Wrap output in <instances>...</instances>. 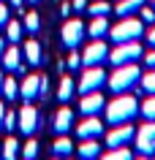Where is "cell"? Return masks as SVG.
Instances as JSON below:
<instances>
[{"instance_id": "obj_32", "label": "cell", "mask_w": 155, "mask_h": 160, "mask_svg": "<svg viewBox=\"0 0 155 160\" xmlns=\"http://www.w3.org/2000/svg\"><path fill=\"white\" fill-rule=\"evenodd\" d=\"M142 22L144 25H152L155 22V8L152 6H142Z\"/></svg>"}, {"instance_id": "obj_39", "label": "cell", "mask_w": 155, "mask_h": 160, "mask_svg": "<svg viewBox=\"0 0 155 160\" xmlns=\"http://www.w3.org/2000/svg\"><path fill=\"white\" fill-rule=\"evenodd\" d=\"M8 3L14 6V8H19V11H22V3H25V0H8Z\"/></svg>"}, {"instance_id": "obj_24", "label": "cell", "mask_w": 155, "mask_h": 160, "mask_svg": "<svg viewBox=\"0 0 155 160\" xmlns=\"http://www.w3.org/2000/svg\"><path fill=\"white\" fill-rule=\"evenodd\" d=\"M139 114L144 119H155V95H147L144 101L139 103Z\"/></svg>"}, {"instance_id": "obj_5", "label": "cell", "mask_w": 155, "mask_h": 160, "mask_svg": "<svg viewBox=\"0 0 155 160\" xmlns=\"http://www.w3.org/2000/svg\"><path fill=\"white\" fill-rule=\"evenodd\" d=\"M106 79H109V76H106V71H103L101 65H85L76 90H79L82 95H85V92H98V90L106 84Z\"/></svg>"}, {"instance_id": "obj_1", "label": "cell", "mask_w": 155, "mask_h": 160, "mask_svg": "<svg viewBox=\"0 0 155 160\" xmlns=\"http://www.w3.org/2000/svg\"><path fill=\"white\" fill-rule=\"evenodd\" d=\"M139 114V101L133 95H125L120 92L117 98L106 103V109H103V117L109 125H122V122H131V119Z\"/></svg>"}, {"instance_id": "obj_11", "label": "cell", "mask_w": 155, "mask_h": 160, "mask_svg": "<svg viewBox=\"0 0 155 160\" xmlns=\"http://www.w3.org/2000/svg\"><path fill=\"white\" fill-rule=\"evenodd\" d=\"M63 43L68 46V49H76L82 38H85V25L79 22V19H65V25H63Z\"/></svg>"}, {"instance_id": "obj_6", "label": "cell", "mask_w": 155, "mask_h": 160, "mask_svg": "<svg viewBox=\"0 0 155 160\" xmlns=\"http://www.w3.org/2000/svg\"><path fill=\"white\" fill-rule=\"evenodd\" d=\"M144 57V49L139 46V41H122L109 52V60L114 65H125V62H136Z\"/></svg>"}, {"instance_id": "obj_38", "label": "cell", "mask_w": 155, "mask_h": 160, "mask_svg": "<svg viewBox=\"0 0 155 160\" xmlns=\"http://www.w3.org/2000/svg\"><path fill=\"white\" fill-rule=\"evenodd\" d=\"M147 41L155 46V22H152V27H150V33H147Z\"/></svg>"}, {"instance_id": "obj_34", "label": "cell", "mask_w": 155, "mask_h": 160, "mask_svg": "<svg viewBox=\"0 0 155 160\" xmlns=\"http://www.w3.org/2000/svg\"><path fill=\"white\" fill-rule=\"evenodd\" d=\"M11 19V14H8V6L0 0V27H6V22Z\"/></svg>"}, {"instance_id": "obj_10", "label": "cell", "mask_w": 155, "mask_h": 160, "mask_svg": "<svg viewBox=\"0 0 155 160\" xmlns=\"http://www.w3.org/2000/svg\"><path fill=\"white\" fill-rule=\"evenodd\" d=\"M109 57V46L101 38H93V43H87V49L82 52V65H101Z\"/></svg>"}, {"instance_id": "obj_31", "label": "cell", "mask_w": 155, "mask_h": 160, "mask_svg": "<svg viewBox=\"0 0 155 160\" xmlns=\"http://www.w3.org/2000/svg\"><path fill=\"white\" fill-rule=\"evenodd\" d=\"M3 128H6V130H14V128H17V111H8V109H6V117H3Z\"/></svg>"}, {"instance_id": "obj_4", "label": "cell", "mask_w": 155, "mask_h": 160, "mask_svg": "<svg viewBox=\"0 0 155 160\" xmlns=\"http://www.w3.org/2000/svg\"><path fill=\"white\" fill-rule=\"evenodd\" d=\"M133 144H136V155L139 158H152L155 155V119H147L144 125L136 130Z\"/></svg>"}, {"instance_id": "obj_2", "label": "cell", "mask_w": 155, "mask_h": 160, "mask_svg": "<svg viewBox=\"0 0 155 160\" xmlns=\"http://www.w3.org/2000/svg\"><path fill=\"white\" fill-rule=\"evenodd\" d=\"M139 79H142V71H139L136 62H125V65H117V71H112V76L106 79L109 82V90L112 92H131L133 87L139 84Z\"/></svg>"}, {"instance_id": "obj_29", "label": "cell", "mask_w": 155, "mask_h": 160, "mask_svg": "<svg viewBox=\"0 0 155 160\" xmlns=\"http://www.w3.org/2000/svg\"><path fill=\"white\" fill-rule=\"evenodd\" d=\"M25 30H27V33H38V30H41V19H38L35 11L25 14Z\"/></svg>"}, {"instance_id": "obj_22", "label": "cell", "mask_w": 155, "mask_h": 160, "mask_svg": "<svg viewBox=\"0 0 155 160\" xmlns=\"http://www.w3.org/2000/svg\"><path fill=\"white\" fill-rule=\"evenodd\" d=\"M0 92H3V98H6V101H17L19 98V82L17 79H3V90H0Z\"/></svg>"}, {"instance_id": "obj_21", "label": "cell", "mask_w": 155, "mask_h": 160, "mask_svg": "<svg viewBox=\"0 0 155 160\" xmlns=\"http://www.w3.org/2000/svg\"><path fill=\"white\" fill-rule=\"evenodd\" d=\"M142 6H144V0H120L114 6V11L120 17H133V11H142Z\"/></svg>"}, {"instance_id": "obj_28", "label": "cell", "mask_w": 155, "mask_h": 160, "mask_svg": "<svg viewBox=\"0 0 155 160\" xmlns=\"http://www.w3.org/2000/svg\"><path fill=\"white\" fill-rule=\"evenodd\" d=\"M139 84H142V90H144L147 95H155V68H152V71H147V73H142Z\"/></svg>"}, {"instance_id": "obj_14", "label": "cell", "mask_w": 155, "mask_h": 160, "mask_svg": "<svg viewBox=\"0 0 155 160\" xmlns=\"http://www.w3.org/2000/svg\"><path fill=\"white\" fill-rule=\"evenodd\" d=\"M38 92H41V76H38V73L25 76L22 84H19V95H22V101H33V98H38Z\"/></svg>"}, {"instance_id": "obj_15", "label": "cell", "mask_w": 155, "mask_h": 160, "mask_svg": "<svg viewBox=\"0 0 155 160\" xmlns=\"http://www.w3.org/2000/svg\"><path fill=\"white\" fill-rule=\"evenodd\" d=\"M3 68L6 71H22V49L19 46L3 49Z\"/></svg>"}, {"instance_id": "obj_35", "label": "cell", "mask_w": 155, "mask_h": 160, "mask_svg": "<svg viewBox=\"0 0 155 160\" xmlns=\"http://www.w3.org/2000/svg\"><path fill=\"white\" fill-rule=\"evenodd\" d=\"M144 60H147V65H150V68H155V46L144 54Z\"/></svg>"}, {"instance_id": "obj_3", "label": "cell", "mask_w": 155, "mask_h": 160, "mask_svg": "<svg viewBox=\"0 0 155 160\" xmlns=\"http://www.w3.org/2000/svg\"><path fill=\"white\" fill-rule=\"evenodd\" d=\"M144 35V22L136 17H122L117 25H112L109 30V38L114 43H122V41H139Z\"/></svg>"}, {"instance_id": "obj_26", "label": "cell", "mask_w": 155, "mask_h": 160, "mask_svg": "<svg viewBox=\"0 0 155 160\" xmlns=\"http://www.w3.org/2000/svg\"><path fill=\"white\" fill-rule=\"evenodd\" d=\"M125 158H133L131 147H106V160H125Z\"/></svg>"}, {"instance_id": "obj_33", "label": "cell", "mask_w": 155, "mask_h": 160, "mask_svg": "<svg viewBox=\"0 0 155 160\" xmlns=\"http://www.w3.org/2000/svg\"><path fill=\"white\" fill-rule=\"evenodd\" d=\"M79 65H82V57H79L76 52L71 49V54H68V68H71V71H76V68H79Z\"/></svg>"}, {"instance_id": "obj_41", "label": "cell", "mask_w": 155, "mask_h": 160, "mask_svg": "<svg viewBox=\"0 0 155 160\" xmlns=\"http://www.w3.org/2000/svg\"><path fill=\"white\" fill-rule=\"evenodd\" d=\"M3 49H6V41H3V35H0V57H3Z\"/></svg>"}, {"instance_id": "obj_23", "label": "cell", "mask_w": 155, "mask_h": 160, "mask_svg": "<svg viewBox=\"0 0 155 160\" xmlns=\"http://www.w3.org/2000/svg\"><path fill=\"white\" fill-rule=\"evenodd\" d=\"M22 30H25V27H22V22H17V19H8V22H6V38H8L11 43H17L19 38H22Z\"/></svg>"}, {"instance_id": "obj_37", "label": "cell", "mask_w": 155, "mask_h": 160, "mask_svg": "<svg viewBox=\"0 0 155 160\" xmlns=\"http://www.w3.org/2000/svg\"><path fill=\"white\" fill-rule=\"evenodd\" d=\"M71 8H74V6H71L68 0H65V3L60 6V14H63V17H68V14H71Z\"/></svg>"}, {"instance_id": "obj_9", "label": "cell", "mask_w": 155, "mask_h": 160, "mask_svg": "<svg viewBox=\"0 0 155 160\" xmlns=\"http://www.w3.org/2000/svg\"><path fill=\"white\" fill-rule=\"evenodd\" d=\"M103 109H106V98L101 92H85L79 101V114H85V117H98L103 114Z\"/></svg>"}, {"instance_id": "obj_43", "label": "cell", "mask_w": 155, "mask_h": 160, "mask_svg": "<svg viewBox=\"0 0 155 160\" xmlns=\"http://www.w3.org/2000/svg\"><path fill=\"white\" fill-rule=\"evenodd\" d=\"M27 3H38V0H27Z\"/></svg>"}, {"instance_id": "obj_7", "label": "cell", "mask_w": 155, "mask_h": 160, "mask_svg": "<svg viewBox=\"0 0 155 160\" xmlns=\"http://www.w3.org/2000/svg\"><path fill=\"white\" fill-rule=\"evenodd\" d=\"M38 125H41V117H38L35 106H30V101H27L25 106L17 111V128H19V133H22V136H35Z\"/></svg>"}, {"instance_id": "obj_12", "label": "cell", "mask_w": 155, "mask_h": 160, "mask_svg": "<svg viewBox=\"0 0 155 160\" xmlns=\"http://www.w3.org/2000/svg\"><path fill=\"white\" fill-rule=\"evenodd\" d=\"M76 136L79 138H98V136H103V122L98 117H85L76 125Z\"/></svg>"}, {"instance_id": "obj_8", "label": "cell", "mask_w": 155, "mask_h": 160, "mask_svg": "<svg viewBox=\"0 0 155 160\" xmlns=\"http://www.w3.org/2000/svg\"><path fill=\"white\" fill-rule=\"evenodd\" d=\"M136 136V128L131 122H122V125H112V130L106 133V147H131Z\"/></svg>"}, {"instance_id": "obj_20", "label": "cell", "mask_w": 155, "mask_h": 160, "mask_svg": "<svg viewBox=\"0 0 155 160\" xmlns=\"http://www.w3.org/2000/svg\"><path fill=\"white\" fill-rule=\"evenodd\" d=\"M74 92H76V82L71 79V76H63L60 79V84H57V101H71L74 98Z\"/></svg>"}, {"instance_id": "obj_17", "label": "cell", "mask_w": 155, "mask_h": 160, "mask_svg": "<svg viewBox=\"0 0 155 160\" xmlns=\"http://www.w3.org/2000/svg\"><path fill=\"white\" fill-rule=\"evenodd\" d=\"M74 152H76V149H74V144H71L68 133L57 136V138H54V144H52V158H71Z\"/></svg>"}, {"instance_id": "obj_16", "label": "cell", "mask_w": 155, "mask_h": 160, "mask_svg": "<svg viewBox=\"0 0 155 160\" xmlns=\"http://www.w3.org/2000/svg\"><path fill=\"white\" fill-rule=\"evenodd\" d=\"M22 54H25V60H27V62H30L33 68L44 62V52H41V43H38V41H33V38H30V41H25V46H22Z\"/></svg>"}, {"instance_id": "obj_30", "label": "cell", "mask_w": 155, "mask_h": 160, "mask_svg": "<svg viewBox=\"0 0 155 160\" xmlns=\"http://www.w3.org/2000/svg\"><path fill=\"white\" fill-rule=\"evenodd\" d=\"M38 149H41V147H38V141H35V138H30V141L22 147V158H27V160L38 158Z\"/></svg>"}, {"instance_id": "obj_13", "label": "cell", "mask_w": 155, "mask_h": 160, "mask_svg": "<svg viewBox=\"0 0 155 160\" xmlns=\"http://www.w3.org/2000/svg\"><path fill=\"white\" fill-rule=\"evenodd\" d=\"M71 128H74V111H71L68 106L57 109L54 111V119H52V130L57 136H63V133H68Z\"/></svg>"}, {"instance_id": "obj_27", "label": "cell", "mask_w": 155, "mask_h": 160, "mask_svg": "<svg viewBox=\"0 0 155 160\" xmlns=\"http://www.w3.org/2000/svg\"><path fill=\"white\" fill-rule=\"evenodd\" d=\"M87 11H90L93 17H109V11H112V6H109L106 0H93V3L87 6Z\"/></svg>"}, {"instance_id": "obj_25", "label": "cell", "mask_w": 155, "mask_h": 160, "mask_svg": "<svg viewBox=\"0 0 155 160\" xmlns=\"http://www.w3.org/2000/svg\"><path fill=\"white\" fill-rule=\"evenodd\" d=\"M19 155V141L14 138V136H8L6 141H3V158L6 160H14Z\"/></svg>"}, {"instance_id": "obj_42", "label": "cell", "mask_w": 155, "mask_h": 160, "mask_svg": "<svg viewBox=\"0 0 155 160\" xmlns=\"http://www.w3.org/2000/svg\"><path fill=\"white\" fill-rule=\"evenodd\" d=\"M3 79H6V76H3V73H0V90H3Z\"/></svg>"}, {"instance_id": "obj_40", "label": "cell", "mask_w": 155, "mask_h": 160, "mask_svg": "<svg viewBox=\"0 0 155 160\" xmlns=\"http://www.w3.org/2000/svg\"><path fill=\"white\" fill-rule=\"evenodd\" d=\"M3 117H6V106H3V101H0V128H3Z\"/></svg>"}, {"instance_id": "obj_18", "label": "cell", "mask_w": 155, "mask_h": 160, "mask_svg": "<svg viewBox=\"0 0 155 160\" xmlns=\"http://www.w3.org/2000/svg\"><path fill=\"white\" fill-rule=\"evenodd\" d=\"M76 155L79 158H98V155H101L98 138H82V144L76 147Z\"/></svg>"}, {"instance_id": "obj_44", "label": "cell", "mask_w": 155, "mask_h": 160, "mask_svg": "<svg viewBox=\"0 0 155 160\" xmlns=\"http://www.w3.org/2000/svg\"><path fill=\"white\" fill-rule=\"evenodd\" d=\"M152 8H155V0H152Z\"/></svg>"}, {"instance_id": "obj_19", "label": "cell", "mask_w": 155, "mask_h": 160, "mask_svg": "<svg viewBox=\"0 0 155 160\" xmlns=\"http://www.w3.org/2000/svg\"><path fill=\"white\" fill-rule=\"evenodd\" d=\"M109 17H93L90 27H87V33L93 35V38H103V35H109Z\"/></svg>"}, {"instance_id": "obj_36", "label": "cell", "mask_w": 155, "mask_h": 160, "mask_svg": "<svg viewBox=\"0 0 155 160\" xmlns=\"http://www.w3.org/2000/svg\"><path fill=\"white\" fill-rule=\"evenodd\" d=\"M71 6H74L76 11H85L87 8V0H71Z\"/></svg>"}]
</instances>
